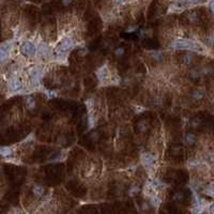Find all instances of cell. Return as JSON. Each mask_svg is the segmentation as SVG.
Here are the masks:
<instances>
[{
	"label": "cell",
	"instance_id": "24",
	"mask_svg": "<svg viewBox=\"0 0 214 214\" xmlns=\"http://www.w3.org/2000/svg\"><path fill=\"white\" fill-rule=\"evenodd\" d=\"M72 1H73V0H62V3H63L64 5H69V4L72 3Z\"/></svg>",
	"mask_w": 214,
	"mask_h": 214
},
{
	"label": "cell",
	"instance_id": "27",
	"mask_svg": "<svg viewBox=\"0 0 214 214\" xmlns=\"http://www.w3.org/2000/svg\"><path fill=\"white\" fill-rule=\"evenodd\" d=\"M125 1H128V0H116L117 3H124Z\"/></svg>",
	"mask_w": 214,
	"mask_h": 214
},
{
	"label": "cell",
	"instance_id": "19",
	"mask_svg": "<svg viewBox=\"0 0 214 214\" xmlns=\"http://www.w3.org/2000/svg\"><path fill=\"white\" fill-rule=\"evenodd\" d=\"M200 124H201V120L199 119V118H195L194 120L192 121V126L193 128H198V126H200Z\"/></svg>",
	"mask_w": 214,
	"mask_h": 214
},
{
	"label": "cell",
	"instance_id": "8",
	"mask_svg": "<svg viewBox=\"0 0 214 214\" xmlns=\"http://www.w3.org/2000/svg\"><path fill=\"white\" fill-rule=\"evenodd\" d=\"M96 74H98L99 79H100L101 82H104V80L108 77V69H107V67H106V65L101 67V68L98 70Z\"/></svg>",
	"mask_w": 214,
	"mask_h": 214
},
{
	"label": "cell",
	"instance_id": "16",
	"mask_svg": "<svg viewBox=\"0 0 214 214\" xmlns=\"http://www.w3.org/2000/svg\"><path fill=\"white\" fill-rule=\"evenodd\" d=\"M124 55H125V48L124 47H118V48L115 49V56L116 57L120 58Z\"/></svg>",
	"mask_w": 214,
	"mask_h": 214
},
{
	"label": "cell",
	"instance_id": "20",
	"mask_svg": "<svg viewBox=\"0 0 214 214\" xmlns=\"http://www.w3.org/2000/svg\"><path fill=\"white\" fill-rule=\"evenodd\" d=\"M39 50H40V53H41L42 55H43V56H45V55H47V54H48V52H49L48 48H47V47H46L45 45H41V47L39 48Z\"/></svg>",
	"mask_w": 214,
	"mask_h": 214
},
{
	"label": "cell",
	"instance_id": "5",
	"mask_svg": "<svg viewBox=\"0 0 214 214\" xmlns=\"http://www.w3.org/2000/svg\"><path fill=\"white\" fill-rule=\"evenodd\" d=\"M29 77H30L31 82L33 84H39L40 80H41L42 76H43V71H42L41 68H38V67H33L29 70Z\"/></svg>",
	"mask_w": 214,
	"mask_h": 214
},
{
	"label": "cell",
	"instance_id": "1",
	"mask_svg": "<svg viewBox=\"0 0 214 214\" xmlns=\"http://www.w3.org/2000/svg\"><path fill=\"white\" fill-rule=\"evenodd\" d=\"M173 46L176 49H188V50H199L200 49V45L197 42L188 40V39L177 40L173 44Z\"/></svg>",
	"mask_w": 214,
	"mask_h": 214
},
{
	"label": "cell",
	"instance_id": "2",
	"mask_svg": "<svg viewBox=\"0 0 214 214\" xmlns=\"http://www.w3.org/2000/svg\"><path fill=\"white\" fill-rule=\"evenodd\" d=\"M73 46H74L73 40L71 38H65L58 43L55 52H56L57 55H65V54L69 53L73 48Z\"/></svg>",
	"mask_w": 214,
	"mask_h": 214
},
{
	"label": "cell",
	"instance_id": "22",
	"mask_svg": "<svg viewBox=\"0 0 214 214\" xmlns=\"http://www.w3.org/2000/svg\"><path fill=\"white\" fill-rule=\"evenodd\" d=\"M151 208L150 203L149 202H143L141 203V210L143 211H148Z\"/></svg>",
	"mask_w": 214,
	"mask_h": 214
},
{
	"label": "cell",
	"instance_id": "26",
	"mask_svg": "<svg viewBox=\"0 0 214 214\" xmlns=\"http://www.w3.org/2000/svg\"><path fill=\"white\" fill-rule=\"evenodd\" d=\"M201 0H188V2H190V3H198Z\"/></svg>",
	"mask_w": 214,
	"mask_h": 214
},
{
	"label": "cell",
	"instance_id": "7",
	"mask_svg": "<svg viewBox=\"0 0 214 214\" xmlns=\"http://www.w3.org/2000/svg\"><path fill=\"white\" fill-rule=\"evenodd\" d=\"M154 162H155V160H154L152 154H150V153L143 154V156H141V163H143V165L145 166V167H147V168L152 167L154 164Z\"/></svg>",
	"mask_w": 214,
	"mask_h": 214
},
{
	"label": "cell",
	"instance_id": "25",
	"mask_svg": "<svg viewBox=\"0 0 214 214\" xmlns=\"http://www.w3.org/2000/svg\"><path fill=\"white\" fill-rule=\"evenodd\" d=\"M135 29H136V27H128V29H126V32H133Z\"/></svg>",
	"mask_w": 214,
	"mask_h": 214
},
{
	"label": "cell",
	"instance_id": "9",
	"mask_svg": "<svg viewBox=\"0 0 214 214\" xmlns=\"http://www.w3.org/2000/svg\"><path fill=\"white\" fill-rule=\"evenodd\" d=\"M25 105H26V108L28 110H33L37 107V102L32 96H27L25 99Z\"/></svg>",
	"mask_w": 214,
	"mask_h": 214
},
{
	"label": "cell",
	"instance_id": "12",
	"mask_svg": "<svg viewBox=\"0 0 214 214\" xmlns=\"http://www.w3.org/2000/svg\"><path fill=\"white\" fill-rule=\"evenodd\" d=\"M149 203H150L151 207H154V208H158L160 204H161V199L156 197V196H150L149 198Z\"/></svg>",
	"mask_w": 214,
	"mask_h": 214
},
{
	"label": "cell",
	"instance_id": "10",
	"mask_svg": "<svg viewBox=\"0 0 214 214\" xmlns=\"http://www.w3.org/2000/svg\"><path fill=\"white\" fill-rule=\"evenodd\" d=\"M32 193H33V195L35 196V197L40 198V197H42V196L44 195L45 190H44V188H43L42 185H40V184H35V185H33V188H32Z\"/></svg>",
	"mask_w": 214,
	"mask_h": 214
},
{
	"label": "cell",
	"instance_id": "17",
	"mask_svg": "<svg viewBox=\"0 0 214 214\" xmlns=\"http://www.w3.org/2000/svg\"><path fill=\"white\" fill-rule=\"evenodd\" d=\"M138 128L140 132H146L147 130V122L146 120H141L138 123Z\"/></svg>",
	"mask_w": 214,
	"mask_h": 214
},
{
	"label": "cell",
	"instance_id": "4",
	"mask_svg": "<svg viewBox=\"0 0 214 214\" xmlns=\"http://www.w3.org/2000/svg\"><path fill=\"white\" fill-rule=\"evenodd\" d=\"M11 47V42H4L2 44H0V62H4V61L8 60Z\"/></svg>",
	"mask_w": 214,
	"mask_h": 214
},
{
	"label": "cell",
	"instance_id": "23",
	"mask_svg": "<svg viewBox=\"0 0 214 214\" xmlns=\"http://www.w3.org/2000/svg\"><path fill=\"white\" fill-rule=\"evenodd\" d=\"M199 75H200V73H199V71H192L191 73V76L193 77V78H197V77H199Z\"/></svg>",
	"mask_w": 214,
	"mask_h": 214
},
{
	"label": "cell",
	"instance_id": "6",
	"mask_svg": "<svg viewBox=\"0 0 214 214\" xmlns=\"http://www.w3.org/2000/svg\"><path fill=\"white\" fill-rule=\"evenodd\" d=\"M22 83L16 76H12L10 77L9 79V83H8V88L9 90L11 92H18L20 89H22Z\"/></svg>",
	"mask_w": 214,
	"mask_h": 214
},
{
	"label": "cell",
	"instance_id": "21",
	"mask_svg": "<svg viewBox=\"0 0 214 214\" xmlns=\"http://www.w3.org/2000/svg\"><path fill=\"white\" fill-rule=\"evenodd\" d=\"M183 194L182 193H176L175 195H173V200H177V201H181L182 199H183Z\"/></svg>",
	"mask_w": 214,
	"mask_h": 214
},
{
	"label": "cell",
	"instance_id": "3",
	"mask_svg": "<svg viewBox=\"0 0 214 214\" xmlns=\"http://www.w3.org/2000/svg\"><path fill=\"white\" fill-rule=\"evenodd\" d=\"M20 53L25 57H34L37 54V47L30 41H26L20 46Z\"/></svg>",
	"mask_w": 214,
	"mask_h": 214
},
{
	"label": "cell",
	"instance_id": "18",
	"mask_svg": "<svg viewBox=\"0 0 214 214\" xmlns=\"http://www.w3.org/2000/svg\"><path fill=\"white\" fill-rule=\"evenodd\" d=\"M183 62L186 64V65H190V64L193 62V56H192V55H185L183 58Z\"/></svg>",
	"mask_w": 214,
	"mask_h": 214
},
{
	"label": "cell",
	"instance_id": "13",
	"mask_svg": "<svg viewBox=\"0 0 214 214\" xmlns=\"http://www.w3.org/2000/svg\"><path fill=\"white\" fill-rule=\"evenodd\" d=\"M184 141H185V143L186 145H194V143L196 141V136L194 135V134H192V133H188V134H186V136H185V138H184Z\"/></svg>",
	"mask_w": 214,
	"mask_h": 214
},
{
	"label": "cell",
	"instance_id": "11",
	"mask_svg": "<svg viewBox=\"0 0 214 214\" xmlns=\"http://www.w3.org/2000/svg\"><path fill=\"white\" fill-rule=\"evenodd\" d=\"M12 153H13V151H12V149L11 148H9V147H1V148H0V155L3 156V158H9V156H11Z\"/></svg>",
	"mask_w": 214,
	"mask_h": 214
},
{
	"label": "cell",
	"instance_id": "15",
	"mask_svg": "<svg viewBox=\"0 0 214 214\" xmlns=\"http://www.w3.org/2000/svg\"><path fill=\"white\" fill-rule=\"evenodd\" d=\"M139 188L137 186V185H133L130 190H128V195L131 196V197H134V196H136L137 194L139 193Z\"/></svg>",
	"mask_w": 214,
	"mask_h": 214
},
{
	"label": "cell",
	"instance_id": "14",
	"mask_svg": "<svg viewBox=\"0 0 214 214\" xmlns=\"http://www.w3.org/2000/svg\"><path fill=\"white\" fill-rule=\"evenodd\" d=\"M192 96H193V99H194V100H201V99L204 96V93L202 92V90H200V89H197V90L193 91V93H192Z\"/></svg>",
	"mask_w": 214,
	"mask_h": 214
}]
</instances>
